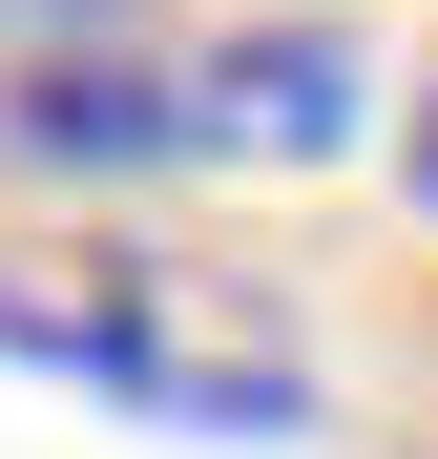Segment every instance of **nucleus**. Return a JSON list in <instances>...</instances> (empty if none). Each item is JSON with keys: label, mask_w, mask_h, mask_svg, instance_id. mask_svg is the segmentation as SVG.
I'll return each instance as SVG.
<instances>
[{"label": "nucleus", "mask_w": 438, "mask_h": 459, "mask_svg": "<svg viewBox=\"0 0 438 459\" xmlns=\"http://www.w3.org/2000/svg\"><path fill=\"white\" fill-rule=\"evenodd\" d=\"M0 146H42V168H188V63L167 42H63L0 84Z\"/></svg>", "instance_id": "3"}, {"label": "nucleus", "mask_w": 438, "mask_h": 459, "mask_svg": "<svg viewBox=\"0 0 438 459\" xmlns=\"http://www.w3.org/2000/svg\"><path fill=\"white\" fill-rule=\"evenodd\" d=\"M125 0H0V63H63V42H105Z\"/></svg>", "instance_id": "4"}, {"label": "nucleus", "mask_w": 438, "mask_h": 459, "mask_svg": "<svg viewBox=\"0 0 438 459\" xmlns=\"http://www.w3.org/2000/svg\"><path fill=\"white\" fill-rule=\"evenodd\" d=\"M417 209H438V105H417Z\"/></svg>", "instance_id": "5"}, {"label": "nucleus", "mask_w": 438, "mask_h": 459, "mask_svg": "<svg viewBox=\"0 0 438 459\" xmlns=\"http://www.w3.org/2000/svg\"><path fill=\"white\" fill-rule=\"evenodd\" d=\"M0 355L84 376L125 418H188V438H292L313 418L292 292L209 272V251H146V230H21V251H0Z\"/></svg>", "instance_id": "1"}, {"label": "nucleus", "mask_w": 438, "mask_h": 459, "mask_svg": "<svg viewBox=\"0 0 438 459\" xmlns=\"http://www.w3.org/2000/svg\"><path fill=\"white\" fill-rule=\"evenodd\" d=\"M355 84H376V42L355 22H251L188 63V168H334L355 146Z\"/></svg>", "instance_id": "2"}]
</instances>
